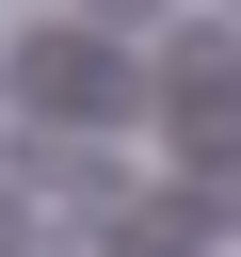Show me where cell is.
Wrapping results in <instances>:
<instances>
[{
    "label": "cell",
    "mask_w": 241,
    "mask_h": 257,
    "mask_svg": "<svg viewBox=\"0 0 241 257\" xmlns=\"http://www.w3.org/2000/svg\"><path fill=\"white\" fill-rule=\"evenodd\" d=\"M161 80H177V112H193L209 145L241 128V48H209V32H177V64H161Z\"/></svg>",
    "instance_id": "6da1fadb"
},
{
    "label": "cell",
    "mask_w": 241,
    "mask_h": 257,
    "mask_svg": "<svg viewBox=\"0 0 241 257\" xmlns=\"http://www.w3.org/2000/svg\"><path fill=\"white\" fill-rule=\"evenodd\" d=\"M16 80H32V96H64V112H80V96H112L96 32H32V64H16Z\"/></svg>",
    "instance_id": "7a4b0ae2"
},
{
    "label": "cell",
    "mask_w": 241,
    "mask_h": 257,
    "mask_svg": "<svg viewBox=\"0 0 241 257\" xmlns=\"http://www.w3.org/2000/svg\"><path fill=\"white\" fill-rule=\"evenodd\" d=\"M80 16H112V32H145V16H161V0H80Z\"/></svg>",
    "instance_id": "3957f363"
}]
</instances>
